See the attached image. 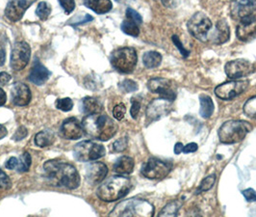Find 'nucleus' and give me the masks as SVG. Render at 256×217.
<instances>
[{
  "mask_svg": "<svg viewBox=\"0 0 256 217\" xmlns=\"http://www.w3.org/2000/svg\"><path fill=\"white\" fill-rule=\"evenodd\" d=\"M126 113V107L124 103L116 104L114 107V109H113V116L115 117V119L118 120V121H120L124 118Z\"/></svg>",
  "mask_w": 256,
  "mask_h": 217,
  "instance_id": "obj_36",
  "label": "nucleus"
},
{
  "mask_svg": "<svg viewBox=\"0 0 256 217\" xmlns=\"http://www.w3.org/2000/svg\"><path fill=\"white\" fill-rule=\"evenodd\" d=\"M126 18L128 20L136 23L137 25H141L142 23V19L141 15L136 12L135 10H133L132 8H128L126 10Z\"/></svg>",
  "mask_w": 256,
  "mask_h": 217,
  "instance_id": "obj_38",
  "label": "nucleus"
},
{
  "mask_svg": "<svg viewBox=\"0 0 256 217\" xmlns=\"http://www.w3.org/2000/svg\"><path fill=\"white\" fill-rule=\"evenodd\" d=\"M183 148H184V146H183L182 143H180H180H176V146H174V153L180 154L183 152Z\"/></svg>",
  "mask_w": 256,
  "mask_h": 217,
  "instance_id": "obj_52",
  "label": "nucleus"
},
{
  "mask_svg": "<svg viewBox=\"0 0 256 217\" xmlns=\"http://www.w3.org/2000/svg\"><path fill=\"white\" fill-rule=\"evenodd\" d=\"M59 3L62 6V8L64 9V13L68 14V15L74 12V10L76 8L74 0H59Z\"/></svg>",
  "mask_w": 256,
  "mask_h": 217,
  "instance_id": "obj_40",
  "label": "nucleus"
},
{
  "mask_svg": "<svg viewBox=\"0 0 256 217\" xmlns=\"http://www.w3.org/2000/svg\"><path fill=\"white\" fill-rule=\"evenodd\" d=\"M242 193L248 202H256V192L252 188H248Z\"/></svg>",
  "mask_w": 256,
  "mask_h": 217,
  "instance_id": "obj_45",
  "label": "nucleus"
},
{
  "mask_svg": "<svg viewBox=\"0 0 256 217\" xmlns=\"http://www.w3.org/2000/svg\"><path fill=\"white\" fill-rule=\"evenodd\" d=\"M37 0H9L5 9V16L11 22H18L26 10Z\"/></svg>",
  "mask_w": 256,
  "mask_h": 217,
  "instance_id": "obj_15",
  "label": "nucleus"
},
{
  "mask_svg": "<svg viewBox=\"0 0 256 217\" xmlns=\"http://www.w3.org/2000/svg\"><path fill=\"white\" fill-rule=\"evenodd\" d=\"M224 72L228 77L235 80L252 74L254 72V66L248 60L237 59L226 63L224 66Z\"/></svg>",
  "mask_w": 256,
  "mask_h": 217,
  "instance_id": "obj_13",
  "label": "nucleus"
},
{
  "mask_svg": "<svg viewBox=\"0 0 256 217\" xmlns=\"http://www.w3.org/2000/svg\"><path fill=\"white\" fill-rule=\"evenodd\" d=\"M122 30L124 33L128 34L129 36H132V37H138L140 34L139 25H137L136 23H134L128 19L124 21V23L122 24Z\"/></svg>",
  "mask_w": 256,
  "mask_h": 217,
  "instance_id": "obj_29",
  "label": "nucleus"
},
{
  "mask_svg": "<svg viewBox=\"0 0 256 217\" xmlns=\"http://www.w3.org/2000/svg\"><path fill=\"white\" fill-rule=\"evenodd\" d=\"M110 61L116 71L124 74H130L134 71L138 61L137 52L133 48H120L113 51Z\"/></svg>",
  "mask_w": 256,
  "mask_h": 217,
  "instance_id": "obj_6",
  "label": "nucleus"
},
{
  "mask_svg": "<svg viewBox=\"0 0 256 217\" xmlns=\"http://www.w3.org/2000/svg\"><path fill=\"white\" fill-rule=\"evenodd\" d=\"M200 115L204 119H209L214 112V108H215L214 102L207 95H202L200 97Z\"/></svg>",
  "mask_w": 256,
  "mask_h": 217,
  "instance_id": "obj_26",
  "label": "nucleus"
},
{
  "mask_svg": "<svg viewBox=\"0 0 256 217\" xmlns=\"http://www.w3.org/2000/svg\"><path fill=\"white\" fill-rule=\"evenodd\" d=\"M172 101L163 98L154 100L148 104L146 109V117L150 122L159 120L162 117L168 115L172 110Z\"/></svg>",
  "mask_w": 256,
  "mask_h": 217,
  "instance_id": "obj_16",
  "label": "nucleus"
},
{
  "mask_svg": "<svg viewBox=\"0 0 256 217\" xmlns=\"http://www.w3.org/2000/svg\"><path fill=\"white\" fill-rule=\"evenodd\" d=\"M162 62V56L159 52L148 51L142 56V63L148 69H154L159 67Z\"/></svg>",
  "mask_w": 256,
  "mask_h": 217,
  "instance_id": "obj_27",
  "label": "nucleus"
},
{
  "mask_svg": "<svg viewBox=\"0 0 256 217\" xmlns=\"http://www.w3.org/2000/svg\"><path fill=\"white\" fill-rule=\"evenodd\" d=\"M172 40V42L174 43V45L176 46V48L180 50V53L183 55V57H187V56L189 55V53H190V52L187 51V50L182 46V44H181V42H180V40L178 39V37L176 35H174Z\"/></svg>",
  "mask_w": 256,
  "mask_h": 217,
  "instance_id": "obj_43",
  "label": "nucleus"
},
{
  "mask_svg": "<svg viewBox=\"0 0 256 217\" xmlns=\"http://www.w3.org/2000/svg\"><path fill=\"white\" fill-rule=\"evenodd\" d=\"M162 4L170 9H174L180 5V0H161Z\"/></svg>",
  "mask_w": 256,
  "mask_h": 217,
  "instance_id": "obj_46",
  "label": "nucleus"
},
{
  "mask_svg": "<svg viewBox=\"0 0 256 217\" xmlns=\"http://www.w3.org/2000/svg\"><path fill=\"white\" fill-rule=\"evenodd\" d=\"M236 34L239 40L250 42L256 39V15L252 14L240 20Z\"/></svg>",
  "mask_w": 256,
  "mask_h": 217,
  "instance_id": "obj_14",
  "label": "nucleus"
},
{
  "mask_svg": "<svg viewBox=\"0 0 256 217\" xmlns=\"http://www.w3.org/2000/svg\"><path fill=\"white\" fill-rule=\"evenodd\" d=\"M120 87L126 93H132L138 90V85L135 81L130 80V79H126L120 83Z\"/></svg>",
  "mask_w": 256,
  "mask_h": 217,
  "instance_id": "obj_37",
  "label": "nucleus"
},
{
  "mask_svg": "<svg viewBox=\"0 0 256 217\" xmlns=\"http://www.w3.org/2000/svg\"><path fill=\"white\" fill-rule=\"evenodd\" d=\"M84 5L100 15L110 12L113 7L111 0H84Z\"/></svg>",
  "mask_w": 256,
  "mask_h": 217,
  "instance_id": "obj_23",
  "label": "nucleus"
},
{
  "mask_svg": "<svg viewBox=\"0 0 256 217\" xmlns=\"http://www.w3.org/2000/svg\"><path fill=\"white\" fill-rule=\"evenodd\" d=\"M11 97L14 104L18 106H26L31 102V91L24 83L18 82L11 89Z\"/></svg>",
  "mask_w": 256,
  "mask_h": 217,
  "instance_id": "obj_20",
  "label": "nucleus"
},
{
  "mask_svg": "<svg viewBox=\"0 0 256 217\" xmlns=\"http://www.w3.org/2000/svg\"><path fill=\"white\" fill-rule=\"evenodd\" d=\"M82 127L89 137L100 141L111 139L118 130L116 124L111 118L100 113L86 116L82 122Z\"/></svg>",
  "mask_w": 256,
  "mask_h": 217,
  "instance_id": "obj_2",
  "label": "nucleus"
},
{
  "mask_svg": "<svg viewBox=\"0 0 256 217\" xmlns=\"http://www.w3.org/2000/svg\"><path fill=\"white\" fill-rule=\"evenodd\" d=\"M131 102H132V106L130 109V114L133 119H137V117L139 115V112H140V108H141V102L137 101L135 98H133Z\"/></svg>",
  "mask_w": 256,
  "mask_h": 217,
  "instance_id": "obj_42",
  "label": "nucleus"
},
{
  "mask_svg": "<svg viewBox=\"0 0 256 217\" xmlns=\"http://www.w3.org/2000/svg\"><path fill=\"white\" fill-rule=\"evenodd\" d=\"M11 185H12L11 179L0 169V188L9 189L11 188Z\"/></svg>",
  "mask_w": 256,
  "mask_h": 217,
  "instance_id": "obj_41",
  "label": "nucleus"
},
{
  "mask_svg": "<svg viewBox=\"0 0 256 217\" xmlns=\"http://www.w3.org/2000/svg\"><path fill=\"white\" fill-rule=\"evenodd\" d=\"M6 135H7V129H6L4 126L0 125V140L2 138H4Z\"/></svg>",
  "mask_w": 256,
  "mask_h": 217,
  "instance_id": "obj_53",
  "label": "nucleus"
},
{
  "mask_svg": "<svg viewBox=\"0 0 256 217\" xmlns=\"http://www.w3.org/2000/svg\"><path fill=\"white\" fill-rule=\"evenodd\" d=\"M105 154L102 145L87 140L79 142L74 148V155L80 162H89L102 158Z\"/></svg>",
  "mask_w": 256,
  "mask_h": 217,
  "instance_id": "obj_7",
  "label": "nucleus"
},
{
  "mask_svg": "<svg viewBox=\"0 0 256 217\" xmlns=\"http://www.w3.org/2000/svg\"><path fill=\"white\" fill-rule=\"evenodd\" d=\"M53 142L54 134L50 130H42L35 136V144L40 148L48 147L53 144Z\"/></svg>",
  "mask_w": 256,
  "mask_h": 217,
  "instance_id": "obj_28",
  "label": "nucleus"
},
{
  "mask_svg": "<svg viewBox=\"0 0 256 217\" xmlns=\"http://www.w3.org/2000/svg\"><path fill=\"white\" fill-rule=\"evenodd\" d=\"M230 26L226 21L222 20L217 23L215 30L208 37V41L217 45H222L226 43L230 40Z\"/></svg>",
  "mask_w": 256,
  "mask_h": 217,
  "instance_id": "obj_21",
  "label": "nucleus"
},
{
  "mask_svg": "<svg viewBox=\"0 0 256 217\" xmlns=\"http://www.w3.org/2000/svg\"><path fill=\"white\" fill-rule=\"evenodd\" d=\"M132 188L130 179L122 176H116L107 179L98 187V197L104 202H115L126 196Z\"/></svg>",
  "mask_w": 256,
  "mask_h": 217,
  "instance_id": "obj_3",
  "label": "nucleus"
},
{
  "mask_svg": "<svg viewBox=\"0 0 256 217\" xmlns=\"http://www.w3.org/2000/svg\"><path fill=\"white\" fill-rule=\"evenodd\" d=\"M83 112L87 115L90 114H98L102 111V105L94 98L87 97L83 100Z\"/></svg>",
  "mask_w": 256,
  "mask_h": 217,
  "instance_id": "obj_25",
  "label": "nucleus"
},
{
  "mask_svg": "<svg viewBox=\"0 0 256 217\" xmlns=\"http://www.w3.org/2000/svg\"><path fill=\"white\" fill-rule=\"evenodd\" d=\"M84 129L76 118H68L64 120L60 128V134L64 139L76 140L82 137Z\"/></svg>",
  "mask_w": 256,
  "mask_h": 217,
  "instance_id": "obj_17",
  "label": "nucleus"
},
{
  "mask_svg": "<svg viewBox=\"0 0 256 217\" xmlns=\"http://www.w3.org/2000/svg\"><path fill=\"white\" fill-rule=\"evenodd\" d=\"M198 144L196 143H189L187 146L183 148V153H194L198 150Z\"/></svg>",
  "mask_w": 256,
  "mask_h": 217,
  "instance_id": "obj_47",
  "label": "nucleus"
},
{
  "mask_svg": "<svg viewBox=\"0 0 256 217\" xmlns=\"http://www.w3.org/2000/svg\"><path fill=\"white\" fill-rule=\"evenodd\" d=\"M50 72L40 62H36L34 67L32 68L28 79L36 84V85H42L48 81V79L50 77Z\"/></svg>",
  "mask_w": 256,
  "mask_h": 217,
  "instance_id": "obj_22",
  "label": "nucleus"
},
{
  "mask_svg": "<svg viewBox=\"0 0 256 217\" xmlns=\"http://www.w3.org/2000/svg\"><path fill=\"white\" fill-rule=\"evenodd\" d=\"M187 28L190 34L194 38L202 42H207L209 32L212 28V23L205 14L198 12L194 14L189 20Z\"/></svg>",
  "mask_w": 256,
  "mask_h": 217,
  "instance_id": "obj_8",
  "label": "nucleus"
},
{
  "mask_svg": "<svg viewBox=\"0 0 256 217\" xmlns=\"http://www.w3.org/2000/svg\"><path fill=\"white\" fill-rule=\"evenodd\" d=\"M134 160L129 156H122L116 161L114 171L118 175H129L133 172Z\"/></svg>",
  "mask_w": 256,
  "mask_h": 217,
  "instance_id": "obj_24",
  "label": "nucleus"
},
{
  "mask_svg": "<svg viewBox=\"0 0 256 217\" xmlns=\"http://www.w3.org/2000/svg\"><path fill=\"white\" fill-rule=\"evenodd\" d=\"M6 101H7V96L5 92L0 88V106L4 105L6 103Z\"/></svg>",
  "mask_w": 256,
  "mask_h": 217,
  "instance_id": "obj_51",
  "label": "nucleus"
},
{
  "mask_svg": "<svg viewBox=\"0 0 256 217\" xmlns=\"http://www.w3.org/2000/svg\"><path fill=\"white\" fill-rule=\"evenodd\" d=\"M6 61V51L3 47L0 46V67L5 64Z\"/></svg>",
  "mask_w": 256,
  "mask_h": 217,
  "instance_id": "obj_50",
  "label": "nucleus"
},
{
  "mask_svg": "<svg viewBox=\"0 0 256 217\" xmlns=\"http://www.w3.org/2000/svg\"><path fill=\"white\" fill-rule=\"evenodd\" d=\"M215 181H216V175L213 174V175H210V176L206 177V178L200 182V186H198V188L196 193L198 194L200 192L208 191L209 189H211V188L213 187Z\"/></svg>",
  "mask_w": 256,
  "mask_h": 217,
  "instance_id": "obj_33",
  "label": "nucleus"
},
{
  "mask_svg": "<svg viewBox=\"0 0 256 217\" xmlns=\"http://www.w3.org/2000/svg\"><path fill=\"white\" fill-rule=\"evenodd\" d=\"M108 174V168L102 162H92L86 166V179L90 184H98Z\"/></svg>",
  "mask_w": 256,
  "mask_h": 217,
  "instance_id": "obj_19",
  "label": "nucleus"
},
{
  "mask_svg": "<svg viewBox=\"0 0 256 217\" xmlns=\"http://www.w3.org/2000/svg\"><path fill=\"white\" fill-rule=\"evenodd\" d=\"M244 112L250 118H256V96L244 103Z\"/></svg>",
  "mask_w": 256,
  "mask_h": 217,
  "instance_id": "obj_34",
  "label": "nucleus"
},
{
  "mask_svg": "<svg viewBox=\"0 0 256 217\" xmlns=\"http://www.w3.org/2000/svg\"><path fill=\"white\" fill-rule=\"evenodd\" d=\"M172 164L159 158L152 157L142 167V175L150 179H162L166 178L172 171Z\"/></svg>",
  "mask_w": 256,
  "mask_h": 217,
  "instance_id": "obj_9",
  "label": "nucleus"
},
{
  "mask_svg": "<svg viewBox=\"0 0 256 217\" xmlns=\"http://www.w3.org/2000/svg\"><path fill=\"white\" fill-rule=\"evenodd\" d=\"M46 176L53 186L76 189L80 185V176L72 164L59 160H48L44 164Z\"/></svg>",
  "mask_w": 256,
  "mask_h": 217,
  "instance_id": "obj_1",
  "label": "nucleus"
},
{
  "mask_svg": "<svg viewBox=\"0 0 256 217\" xmlns=\"http://www.w3.org/2000/svg\"><path fill=\"white\" fill-rule=\"evenodd\" d=\"M252 129V126L246 121L232 120L222 125L218 131V138L224 144L239 143Z\"/></svg>",
  "mask_w": 256,
  "mask_h": 217,
  "instance_id": "obj_5",
  "label": "nucleus"
},
{
  "mask_svg": "<svg viewBox=\"0 0 256 217\" xmlns=\"http://www.w3.org/2000/svg\"><path fill=\"white\" fill-rule=\"evenodd\" d=\"M11 76L5 72H2L0 73V85L1 86H4L6 85L10 80H11Z\"/></svg>",
  "mask_w": 256,
  "mask_h": 217,
  "instance_id": "obj_49",
  "label": "nucleus"
},
{
  "mask_svg": "<svg viewBox=\"0 0 256 217\" xmlns=\"http://www.w3.org/2000/svg\"><path fill=\"white\" fill-rule=\"evenodd\" d=\"M148 88L154 94H158L161 98L174 102L176 98V91L172 88L170 80L162 77H155L148 80Z\"/></svg>",
  "mask_w": 256,
  "mask_h": 217,
  "instance_id": "obj_12",
  "label": "nucleus"
},
{
  "mask_svg": "<svg viewBox=\"0 0 256 217\" xmlns=\"http://www.w3.org/2000/svg\"><path fill=\"white\" fill-rule=\"evenodd\" d=\"M56 107L62 111L64 112H68V111H70L74 107V102L68 99V98H66V99H59L57 100V102L55 103Z\"/></svg>",
  "mask_w": 256,
  "mask_h": 217,
  "instance_id": "obj_35",
  "label": "nucleus"
},
{
  "mask_svg": "<svg viewBox=\"0 0 256 217\" xmlns=\"http://www.w3.org/2000/svg\"><path fill=\"white\" fill-rule=\"evenodd\" d=\"M231 15L234 19H243L256 11V0H231Z\"/></svg>",
  "mask_w": 256,
  "mask_h": 217,
  "instance_id": "obj_18",
  "label": "nucleus"
},
{
  "mask_svg": "<svg viewBox=\"0 0 256 217\" xmlns=\"http://www.w3.org/2000/svg\"><path fill=\"white\" fill-rule=\"evenodd\" d=\"M154 207L152 204L142 199H129L118 204L110 216H152Z\"/></svg>",
  "mask_w": 256,
  "mask_h": 217,
  "instance_id": "obj_4",
  "label": "nucleus"
},
{
  "mask_svg": "<svg viewBox=\"0 0 256 217\" xmlns=\"http://www.w3.org/2000/svg\"><path fill=\"white\" fill-rule=\"evenodd\" d=\"M31 165V155L30 153H26L22 154V156L18 158V164L16 167V170L20 173L27 172Z\"/></svg>",
  "mask_w": 256,
  "mask_h": 217,
  "instance_id": "obj_31",
  "label": "nucleus"
},
{
  "mask_svg": "<svg viewBox=\"0 0 256 217\" xmlns=\"http://www.w3.org/2000/svg\"><path fill=\"white\" fill-rule=\"evenodd\" d=\"M27 134H28L27 129L24 127H20V128L16 129V133L14 134L13 139L14 141L22 140V139L26 138Z\"/></svg>",
  "mask_w": 256,
  "mask_h": 217,
  "instance_id": "obj_44",
  "label": "nucleus"
},
{
  "mask_svg": "<svg viewBox=\"0 0 256 217\" xmlns=\"http://www.w3.org/2000/svg\"><path fill=\"white\" fill-rule=\"evenodd\" d=\"M128 137H124V138H120L118 140L114 142L113 144V149L115 152L120 153L122 151H124L128 147Z\"/></svg>",
  "mask_w": 256,
  "mask_h": 217,
  "instance_id": "obj_39",
  "label": "nucleus"
},
{
  "mask_svg": "<svg viewBox=\"0 0 256 217\" xmlns=\"http://www.w3.org/2000/svg\"><path fill=\"white\" fill-rule=\"evenodd\" d=\"M31 50L26 42H18L14 45L11 53V68L14 71H22L29 63Z\"/></svg>",
  "mask_w": 256,
  "mask_h": 217,
  "instance_id": "obj_11",
  "label": "nucleus"
},
{
  "mask_svg": "<svg viewBox=\"0 0 256 217\" xmlns=\"http://www.w3.org/2000/svg\"><path fill=\"white\" fill-rule=\"evenodd\" d=\"M248 85L250 82L248 80H233L218 85L215 89V94L224 101H230L243 94L248 89Z\"/></svg>",
  "mask_w": 256,
  "mask_h": 217,
  "instance_id": "obj_10",
  "label": "nucleus"
},
{
  "mask_svg": "<svg viewBox=\"0 0 256 217\" xmlns=\"http://www.w3.org/2000/svg\"><path fill=\"white\" fill-rule=\"evenodd\" d=\"M182 203L180 201H174L170 204H166V206L159 212L158 216H176L178 215V212L180 210Z\"/></svg>",
  "mask_w": 256,
  "mask_h": 217,
  "instance_id": "obj_30",
  "label": "nucleus"
},
{
  "mask_svg": "<svg viewBox=\"0 0 256 217\" xmlns=\"http://www.w3.org/2000/svg\"><path fill=\"white\" fill-rule=\"evenodd\" d=\"M52 13V8L46 2H40L36 14L40 21H46Z\"/></svg>",
  "mask_w": 256,
  "mask_h": 217,
  "instance_id": "obj_32",
  "label": "nucleus"
},
{
  "mask_svg": "<svg viewBox=\"0 0 256 217\" xmlns=\"http://www.w3.org/2000/svg\"><path fill=\"white\" fill-rule=\"evenodd\" d=\"M18 164V158L16 157H11L7 162H6V168L9 170H14L16 169Z\"/></svg>",
  "mask_w": 256,
  "mask_h": 217,
  "instance_id": "obj_48",
  "label": "nucleus"
}]
</instances>
